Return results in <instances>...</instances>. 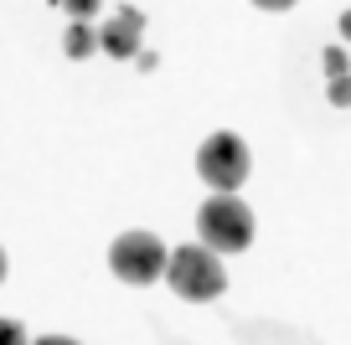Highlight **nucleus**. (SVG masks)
Segmentation results:
<instances>
[{"label": "nucleus", "mask_w": 351, "mask_h": 345, "mask_svg": "<svg viewBox=\"0 0 351 345\" xmlns=\"http://www.w3.org/2000/svg\"><path fill=\"white\" fill-rule=\"evenodd\" d=\"M165 263H171V253L160 248V238H155V232H124V238H114V248H109L114 279L134 283V289L155 283V279L165 273Z\"/></svg>", "instance_id": "7ed1b4c3"}, {"label": "nucleus", "mask_w": 351, "mask_h": 345, "mask_svg": "<svg viewBox=\"0 0 351 345\" xmlns=\"http://www.w3.org/2000/svg\"><path fill=\"white\" fill-rule=\"evenodd\" d=\"M341 36L351 42V11H341Z\"/></svg>", "instance_id": "ddd939ff"}, {"label": "nucleus", "mask_w": 351, "mask_h": 345, "mask_svg": "<svg viewBox=\"0 0 351 345\" xmlns=\"http://www.w3.org/2000/svg\"><path fill=\"white\" fill-rule=\"evenodd\" d=\"M165 283H171L181 299L207 304V299H217V294L228 289V268H222V258L212 248L186 242V248H176L171 263H165Z\"/></svg>", "instance_id": "f257e3e1"}, {"label": "nucleus", "mask_w": 351, "mask_h": 345, "mask_svg": "<svg viewBox=\"0 0 351 345\" xmlns=\"http://www.w3.org/2000/svg\"><path fill=\"white\" fill-rule=\"evenodd\" d=\"M197 227H202V248H212L217 258L222 253H243L253 242V212H248V201H238L232 191L212 196L197 212Z\"/></svg>", "instance_id": "f03ea898"}, {"label": "nucleus", "mask_w": 351, "mask_h": 345, "mask_svg": "<svg viewBox=\"0 0 351 345\" xmlns=\"http://www.w3.org/2000/svg\"><path fill=\"white\" fill-rule=\"evenodd\" d=\"M0 345H32V340H26V330L16 320H0Z\"/></svg>", "instance_id": "6e6552de"}, {"label": "nucleus", "mask_w": 351, "mask_h": 345, "mask_svg": "<svg viewBox=\"0 0 351 345\" xmlns=\"http://www.w3.org/2000/svg\"><path fill=\"white\" fill-rule=\"evenodd\" d=\"M330 103H336V108H351V73H346V77H330Z\"/></svg>", "instance_id": "0eeeda50"}, {"label": "nucleus", "mask_w": 351, "mask_h": 345, "mask_svg": "<svg viewBox=\"0 0 351 345\" xmlns=\"http://www.w3.org/2000/svg\"><path fill=\"white\" fill-rule=\"evenodd\" d=\"M62 52L67 57H93V52H99V31H93L88 21H73L67 36H62Z\"/></svg>", "instance_id": "423d86ee"}, {"label": "nucleus", "mask_w": 351, "mask_h": 345, "mask_svg": "<svg viewBox=\"0 0 351 345\" xmlns=\"http://www.w3.org/2000/svg\"><path fill=\"white\" fill-rule=\"evenodd\" d=\"M32 345H77V340H67V335H42V340H32Z\"/></svg>", "instance_id": "f8f14e48"}, {"label": "nucleus", "mask_w": 351, "mask_h": 345, "mask_svg": "<svg viewBox=\"0 0 351 345\" xmlns=\"http://www.w3.org/2000/svg\"><path fill=\"white\" fill-rule=\"evenodd\" d=\"M197 170H202V181L217 186V191H238V186L248 181V170H253V155L232 129H217L212 140H202Z\"/></svg>", "instance_id": "20e7f679"}, {"label": "nucleus", "mask_w": 351, "mask_h": 345, "mask_svg": "<svg viewBox=\"0 0 351 345\" xmlns=\"http://www.w3.org/2000/svg\"><path fill=\"white\" fill-rule=\"evenodd\" d=\"M0 283H5V248H0Z\"/></svg>", "instance_id": "4468645a"}, {"label": "nucleus", "mask_w": 351, "mask_h": 345, "mask_svg": "<svg viewBox=\"0 0 351 345\" xmlns=\"http://www.w3.org/2000/svg\"><path fill=\"white\" fill-rule=\"evenodd\" d=\"M258 11H289V5H300V0H253Z\"/></svg>", "instance_id": "9b49d317"}, {"label": "nucleus", "mask_w": 351, "mask_h": 345, "mask_svg": "<svg viewBox=\"0 0 351 345\" xmlns=\"http://www.w3.org/2000/svg\"><path fill=\"white\" fill-rule=\"evenodd\" d=\"M326 77H346V52H341V47L326 52Z\"/></svg>", "instance_id": "1a4fd4ad"}, {"label": "nucleus", "mask_w": 351, "mask_h": 345, "mask_svg": "<svg viewBox=\"0 0 351 345\" xmlns=\"http://www.w3.org/2000/svg\"><path fill=\"white\" fill-rule=\"evenodd\" d=\"M62 5H67L73 16H77V21H88V16L99 11V0H62Z\"/></svg>", "instance_id": "9d476101"}, {"label": "nucleus", "mask_w": 351, "mask_h": 345, "mask_svg": "<svg viewBox=\"0 0 351 345\" xmlns=\"http://www.w3.org/2000/svg\"><path fill=\"white\" fill-rule=\"evenodd\" d=\"M140 31H145V16L134 5H124L119 16H109L99 26V47L109 57H140Z\"/></svg>", "instance_id": "39448f33"}]
</instances>
